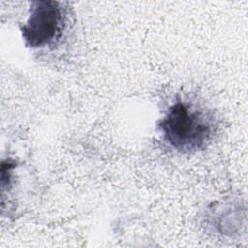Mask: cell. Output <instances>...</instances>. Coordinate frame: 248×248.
Instances as JSON below:
<instances>
[{"instance_id": "cell-1", "label": "cell", "mask_w": 248, "mask_h": 248, "mask_svg": "<svg viewBox=\"0 0 248 248\" xmlns=\"http://www.w3.org/2000/svg\"><path fill=\"white\" fill-rule=\"evenodd\" d=\"M211 116L199 105L177 98L158 122L163 141L172 150L191 154L206 147L214 134Z\"/></svg>"}, {"instance_id": "cell-2", "label": "cell", "mask_w": 248, "mask_h": 248, "mask_svg": "<svg viewBox=\"0 0 248 248\" xmlns=\"http://www.w3.org/2000/svg\"><path fill=\"white\" fill-rule=\"evenodd\" d=\"M66 19V9L61 2L48 0L31 2L28 17L20 27L25 46L40 49L54 45L62 37Z\"/></svg>"}]
</instances>
